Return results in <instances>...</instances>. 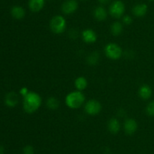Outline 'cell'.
Here are the masks:
<instances>
[{
  "mask_svg": "<svg viewBox=\"0 0 154 154\" xmlns=\"http://www.w3.org/2000/svg\"><path fill=\"white\" fill-rule=\"evenodd\" d=\"M123 23L126 25H130L132 23V17L129 15H123Z\"/></svg>",
  "mask_w": 154,
  "mask_h": 154,
  "instance_id": "obj_23",
  "label": "cell"
},
{
  "mask_svg": "<svg viewBox=\"0 0 154 154\" xmlns=\"http://www.w3.org/2000/svg\"><path fill=\"white\" fill-rule=\"evenodd\" d=\"M123 24L121 23L118 22V21H116L114 24H112V25L111 27V32L113 36H117L119 35H120L122 33V32H123Z\"/></svg>",
  "mask_w": 154,
  "mask_h": 154,
  "instance_id": "obj_18",
  "label": "cell"
},
{
  "mask_svg": "<svg viewBox=\"0 0 154 154\" xmlns=\"http://www.w3.org/2000/svg\"><path fill=\"white\" fill-rule=\"evenodd\" d=\"M150 1H154V0H150Z\"/></svg>",
  "mask_w": 154,
  "mask_h": 154,
  "instance_id": "obj_28",
  "label": "cell"
},
{
  "mask_svg": "<svg viewBox=\"0 0 154 154\" xmlns=\"http://www.w3.org/2000/svg\"><path fill=\"white\" fill-rule=\"evenodd\" d=\"M105 55L111 60H118L123 54V51L120 45L115 43H109L105 48Z\"/></svg>",
  "mask_w": 154,
  "mask_h": 154,
  "instance_id": "obj_5",
  "label": "cell"
},
{
  "mask_svg": "<svg viewBox=\"0 0 154 154\" xmlns=\"http://www.w3.org/2000/svg\"><path fill=\"white\" fill-rule=\"evenodd\" d=\"M78 1H81V2H86V1H88V0H78Z\"/></svg>",
  "mask_w": 154,
  "mask_h": 154,
  "instance_id": "obj_27",
  "label": "cell"
},
{
  "mask_svg": "<svg viewBox=\"0 0 154 154\" xmlns=\"http://www.w3.org/2000/svg\"><path fill=\"white\" fill-rule=\"evenodd\" d=\"M123 129L127 134H133L138 129V123L134 119H127L123 124Z\"/></svg>",
  "mask_w": 154,
  "mask_h": 154,
  "instance_id": "obj_8",
  "label": "cell"
},
{
  "mask_svg": "<svg viewBox=\"0 0 154 154\" xmlns=\"http://www.w3.org/2000/svg\"><path fill=\"white\" fill-rule=\"evenodd\" d=\"M138 95L140 98H142L143 100L149 99L152 95L151 88L147 85H144L138 90Z\"/></svg>",
  "mask_w": 154,
  "mask_h": 154,
  "instance_id": "obj_16",
  "label": "cell"
},
{
  "mask_svg": "<svg viewBox=\"0 0 154 154\" xmlns=\"http://www.w3.org/2000/svg\"><path fill=\"white\" fill-rule=\"evenodd\" d=\"M98 2L102 5H106L108 3H109L111 2V0H98Z\"/></svg>",
  "mask_w": 154,
  "mask_h": 154,
  "instance_id": "obj_25",
  "label": "cell"
},
{
  "mask_svg": "<svg viewBox=\"0 0 154 154\" xmlns=\"http://www.w3.org/2000/svg\"><path fill=\"white\" fill-rule=\"evenodd\" d=\"M18 98L17 95L14 92H10L7 94L5 97V104L9 107H14L17 104H18Z\"/></svg>",
  "mask_w": 154,
  "mask_h": 154,
  "instance_id": "obj_14",
  "label": "cell"
},
{
  "mask_svg": "<svg viewBox=\"0 0 154 154\" xmlns=\"http://www.w3.org/2000/svg\"><path fill=\"white\" fill-rule=\"evenodd\" d=\"M87 84H88L87 80L84 76L78 77L75 81V88H76L77 90L80 91L84 90L87 87Z\"/></svg>",
  "mask_w": 154,
  "mask_h": 154,
  "instance_id": "obj_17",
  "label": "cell"
},
{
  "mask_svg": "<svg viewBox=\"0 0 154 154\" xmlns=\"http://www.w3.org/2000/svg\"><path fill=\"white\" fill-rule=\"evenodd\" d=\"M147 12V5L144 3L137 4L132 8V14L137 18H142L145 16Z\"/></svg>",
  "mask_w": 154,
  "mask_h": 154,
  "instance_id": "obj_10",
  "label": "cell"
},
{
  "mask_svg": "<svg viewBox=\"0 0 154 154\" xmlns=\"http://www.w3.org/2000/svg\"><path fill=\"white\" fill-rule=\"evenodd\" d=\"M93 16L97 21H103L108 17V12L103 6L99 5L96 7L93 11Z\"/></svg>",
  "mask_w": 154,
  "mask_h": 154,
  "instance_id": "obj_11",
  "label": "cell"
},
{
  "mask_svg": "<svg viewBox=\"0 0 154 154\" xmlns=\"http://www.w3.org/2000/svg\"><path fill=\"white\" fill-rule=\"evenodd\" d=\"M46 105L51 110H57L60 106V101L54 97H51L47 100Z\"/></svg>",
  "mask_w": 154,
  "mask_h": 154,
  "instance_id": "obj_20",
  "label": "cell"
},
{
  "mask_svg": "<svg viewBox=\"0 0 154 154\" xmlns=\"http://www.w3.org/2000/svg\"><path fill=\"white\" fill-rule=\"evenodd\" d=\"M35 150L33 146L31 145H27L23 149V154H34Z\"/></svg>",
  "mask_w": 154,
  "mask_h": 154,
  "instance_id": "obj_22",
  "label": "cell"
},
{
  "mask_svg": "<svg viewBox=\"0 0 154 154\" xmlns=\"http://www.w3.org/2000/svg\"><path fill=\"white\" fill-rule=\"evenodd\" d=\"M84 110L88 115L96 116L99 114L102 110V105L96 100H90L86 103L84 106Z\"/></svg>",
  "mask_w": 154,
  "mask_h": 154,
  "instance_id": "obj_6",
  "label": "cell"
},
{
  "mask_svg": "<svg viewBox=\"0 0 154 154\" xmlns=\"http://www.w3.org/2000/svg\"><path fill=\"white\" fill-rule=\"evenodd\" d=\"M146 112H147V115H149V116H154V101H151V102L147 106Z\"/></svg>",
  "mask_w": 154,
  "mask_h": 154,
  "instance_id": "obj_21",
  "label": "cell"
},
{
  "mask_svg": "<svg viewBox=\"0 0 154 154\" xmlns=\"http://www.w3.org/2000/svg\"><path fill=\"white\" fill-rule=\"evenodd\" d=\"M78 8V3L76 0H66L62 5V11L65 14H72L75 13Z\"/></svg>",
  "mask_w": 154,
  "mask_h": 154,
  "instance_id": "obj_7",
  "label": "cell"
},
{
  "mask_svg": "<svg viewBox=\"0 0 154 154\" xmlns=\"http://www.w3.org/2000/svg\"><path fill=\"white\" fill-rule=\"evenodd\" d=\"M20 93L21 94V95H23V96H25V95H26L27 94L29 93V90L27 89V88H22L20 89Z\"/></svg>",
  "mask_w": 154,
  "mask_h": 154,
  "instance_id": "obj_24",
  "label": "cell"
},
{
  "mask_svg": "<svg viewBox=\"0 0 154 154\" xmlns=\"http://www.w3.org/2000/svg\"><path fill=\"white\" fill-rule=\"evenodd\" d=\"M126 10L125 4L121 0H115L113 2L109 7V14L114 18H120L123 16Z\"/></svg>",
  "mask_w": 154,
  "mask_h": 154,
  "instance_id": "obj_4",
  "label": "cell"
},
{
  "mask_svg": "<svg viewBox=\"0 0 154 154\" xmlns=\"http://www.w3.org/2000/svg\"><path fill=\"white\" fill-rule=\"evenodd\" d=\"M85 96L80 91H75L68 94L66 97V104L69 108L78 109L84 104Z\"/></svg>",
  "mask_w": 154,
  "mask_h": 154,
  "instance_id": "obj_2",
  "label": "cell"
},
{
  "mask_svg": "<svg viewBox=\"0 0 154 154\" xmlns=\"http://www.w3.org/2000/svg\"><path fill=\"white\" fill-rule=\"evenodd\" d=\"M4 147L2 146H0V154H4Z\"/></svg>",
  "mask_w": 154,
  "mask_h": 154,
  "instance_id": "obj_26",
  "label": "cell"
},
{
  "mask_svg": "<svg viewBox=\"0 0 154 154\" xmlns=\"http://www.w3.org/2000/svg\"><path fill=\"white\" fill-rule=\"evenodd\" d=\"M45 0H29L28 5L32 12H39L43 9Z\"/></svg>",
  "mask_w": 154,
  "mask_h": 154,
  "instance_id": "obj_12",
  "label": "cell"
},
{
  "mask_svg": "<svg viewBox=\"0 0 154 154\" xmlns=\"http://www.w3.org/2000/svg\"><path fill=\"white\" fill-rule=\"evenodd\" d=\"M108 128L111 134H117L120 129V123L116 118H111L108 123Z\"/></svg>",
  "mask_w": 154,
  "mask_h": 154,
  "instance_id": "obj_13",
  "label": "cell"
},
{
  "mask_svg": "<svg viewBox=\"0 0 154 154\" xmlns=\"http://www.w3.org/2000/svg\"><path fill=\"white\" fill-rule=\"evenodd\" d=\"M66 19L61 15H56L50 21L51 30L56 34L63 33L66 30Z\"/></svg>",
  "mask_w": 154,
  "mask_h": 154,
  "instance_id": "obj_3",
  "label": "cell"
},
{
  "mask_svg": "<svg viewBox=\"0 0 154 154\" xmlns=\"http://www.w3.org/2000/svg\"><path fill=\"white\" fill-rule=\"evenodd\" d=\"M82 39L86 43L92 44L96 42V39H97V36L93 30L86 29L82 32Z\"/></svg>",
  "mask_w": 154,
  "mask_h": 154,
  "instance_id": "obj_9",
  "label": "cell"
},
{
  "mask_svg": "<svg viewBox=\"0 0 154 154\" xmlns=\"http://www.w3.org/2000/svg\"><path fill=\"white\" fill-rule=\"evenodd\" d=\"M41 105H42V98L36 92L29 91V93L23 97V106L26 113L29 114H32L37 111Z\"/></svg>",
  "mask_w": 154,
  "mask_h": 154,
  "instance_id": "obj_1",
  "label": "cell"
},
{
  "mask_svg": "<svg viewBox=\"0 0 154 154\" xmlns=\"http://www.w3.org/2000/svg\"><path fill=\"white\" fill-rule=\"evenodd\" d=\"M99 60V54L96 51H93L91 54H89L87 58V62L90 66H95L98 63Z\"/></svg>",
  "mask_w": 154,
  "mask_h": 154,
  "instance_id": "obj_19",
  "label": "cell"
},
{
  "mask_svg": "<svg viewBox=\"0 0 154 154\" xmlns=\"http://www.w3.org/2000/svg\"><path fill=\"white\" fill-rule=\"evenodd\" d=\"M11 13L12 17L14 18H15L17 20H20L24 18L26 12L23 7L19 5H15L11 8Z\"/></svg>",
  "mask_w": 154,
  "mask_h": 154,
  "instance_id": "obj_15",
  "label": "cell"
},
{
  "mask_svg": "<svg viewBox=\"0 0 154 154\" xmlns=\"http://www.w3.org/2000/svg\"><path fill=\"white\" fill-rule=\"evenodd\" d=\"M50 1H52V0H50Z\"/></svg>",
  "mask_w": 154,
  "mask_h": 154,
  "instance_id": "obj_29",
  "label": "cell"
}]
</instances>
